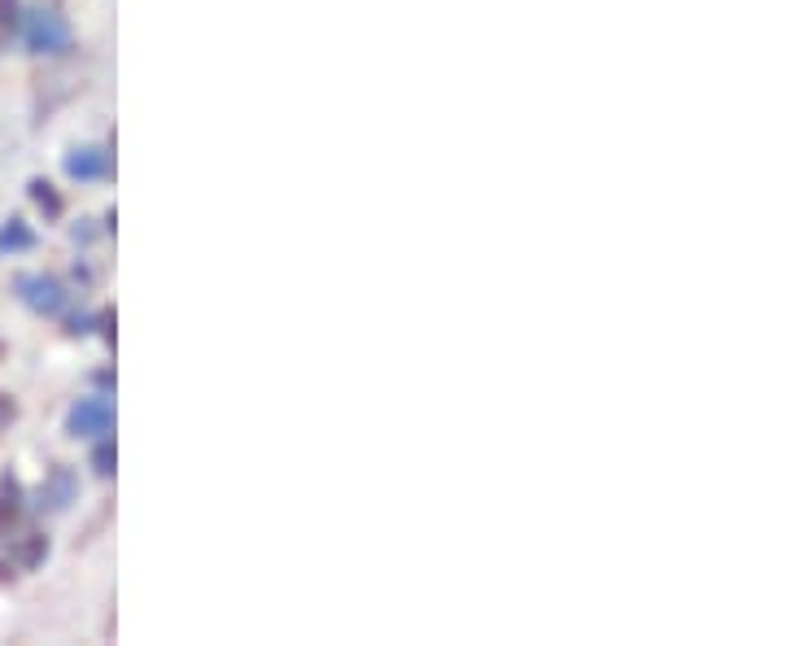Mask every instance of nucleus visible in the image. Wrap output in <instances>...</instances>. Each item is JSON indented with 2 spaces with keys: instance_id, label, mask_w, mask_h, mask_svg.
<instances>
[{
  "instance_id": "nucleus-2",
  "label": "nucleus",
  "mask_w": 786,
  "mask_h": 646,
  "mask_svg": "<svg viewBox=\"0 0 786 646\" xmlns=\"http://www.w3.org/2000/svg\"><path fill=\"white\" fill-rule=\"evenodd\" d=\"M110 424H114V407L105 398H79L71 407V420H67L71 437H101V432H110Z\"/></svg>"
},
{
  "instance_id": "nucleus-8",
  "label": "nucleus",
  "mask_w": 786,
  "mask_h": 646,
  "mask_svg": "<svg viewBox=\"0 0 786 646\" xmlns=\"http://www.w3.org/2000/svg\"><path fill=\"white\" fill-rule=\"evenodd\" d=\"M18 515V481H0V524Z\"/></svg>"
},
{
  "instance_id": "nucleus-5",
  "label": "nucleus",
  "mask_w": 786,
  "mask_h": 646,
  "mask_svg": "<svg viewBox=\"0 0 786 646\" xmlns=\"http://www.w3.org/2000/svg\"><path fill=\"white\" fill-rule=\"evenodd\" d=\"M74 499V476L67 468H58L53 476H49V485L40 490V506H49V511H62V506Z\"/></svg>"
},
{
  "instance_id": "nucleus-4",
  "label": "nucleus",
  "mask_w": 786,
  "mask_h": 646,
  "mask_svg": "<svg viewBox=\"0 0 786 646\" xmlns=\"http://www.w3.org/2000/svg\"><path fill=\"white\" fill-rule=\"evenodd\" d=\"M67 171H71L74 180H96V175L110 171V157L101 148H74L71 157H67Z\"/></svg>"
},
{
  "instance_id": "nucleus-9",
  "label": "nucleus",
  "mask_w": 786,
  "mask_h": 646,
  "mask_svg": "<svg viewBox=\"0 0 786 646\" xmlns=\"http://www.w3.org/2000/svg\"><path fill=\"white\" fill-rule=\"evenodd\" d=\"M31 193H35V202H40V206H49V211H53V215H58V211H62V202H58V197H53V193H49V184H31Z\"/></svg>"
},
{
  "instance_id": "nucleus-11",
  "label": "nucleus",
  "mask_w": 786,
  "mask_h": 646,
  "mask_svg": "<svg viewBox=\"0 0 786 646\" xmlns=\"http://www.w3.org/2000/svg\"><path fill=\"white\" fill-rule=\"evenodd\" d=\"M9 420H13V402H9V398H0V432L9 429Z\"/></svg>"
},
{
  "instance_id": "nucleus-10",
  "label": "nucleus",
  "mask_w": 786,
  "mask_h": 646,
  "mask_svg": "<svg viewBox=\"0 0 786 646\" xmlns=\"http://www.w3.org/2000/svg\"><path fill=\"white\" fill-rule=\"evenodd\" d=\"M110 463H114V450L101 445V450H96V472H110Z\"/></svg>"
},
{
  "instance_id": "nucleus-7",
  "label": "nucleus",
  "mask_w": 786,
  "mask_h": 646,
  "mask_svg": "<svg viewBox=\"0 0 786 646\" xmlns=\"http://www.w3.org/2000/svg\"><path fill=\"white\" fill-rule=\"evenodd\" d=\"M13 555H18V564H22V568H35V564H40V560L49 555V542L31 533L27 542H18V546H13Z\"/></svg>"
},
{
  "instance_id": "nucleus-3",
  "label": "nucleus",
  "mask_w": 786,
  "mask_h": 646,
  "mask_svg": "<svg viewBox=\"0 0 786 646\" xmlns=\"http://www.w3.org/2000/svg\"><path fill=\"white\" fill-rule=\"evenodd\" d=\"M18 297L31 306V310H44V315H58L67 306V288L58 285L53 276H22L18 280Z\"/></svg>"
},
{
  "instance_id": "nucleus-6",
  "label": "nucleus",
  "mask_w": 786,
  "mask_h": 646,
  "mask_svg": "<svg viewBox=\"0 0 786 646\" xmlns=\"http://www.w3.org/2000/svg\"><path fill=\"white\" fill-rule=\"evenodd\" d=\"M0 249H4V254L31 249V227H27L22 218H9V227H0Z\"/></svg>"
},
{
  "instance_id": "nucleus-1",
  "label": "nucleus",
  "mask_w": 786,
  "mask_h": 646,
  "mask_svg": "<svg viewBox=\"0 0 786 646\" xmlns=\"http://www.w3.org/2000/svg\"><path fill=\"white\" fill-rule=\"evenodd\" d=\"M27 49L35 53H67L71 49V27L53 9H31L27 13Z\"/></svg>"
}]
</instances>
